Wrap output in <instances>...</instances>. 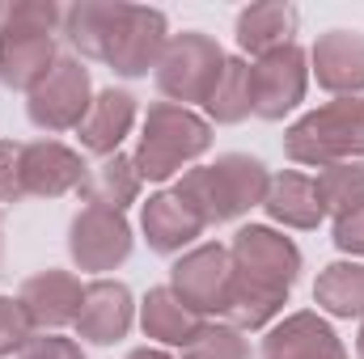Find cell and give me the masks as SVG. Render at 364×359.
I'll use <instances>...</instances> for the list:
<instances>
[{"label": "cell", "instance_id": "obj_1", "mask_svg": "<svg viewBox=\"0 0 364 359\" xmlns=\"http://www.w3.org/2000/svg\"><path fill=\"white\" fill-rule=\"evenodd\" d=\"M233 283H229V300L220 309L225 326L233 330H263L275 313L284 309L296 275H301V250L263 224H246L233 245Z\"/></svg>", "mask_w": 364, "mask_h": 359}, {"label": "cell", "instance_id": "obj_2", "mask_svg": "<svg viewBox=\"0 0 364 359\" xmlns=\"http://www.w3.org/2000/svg\"><path fill=\"white\" fill-rule=\"evenodd\" d=\"M267 182H272V174L263 170V161H255L246 153H225V157H216V165L186 170L174 194L208 228V224H229V220L246 216L250 207H263Z\"/></svg>", "mask_w": 364, "mask_h": 359}, {"label": "cell", "instance_id": "obj_3", "mask_svg": "<svg viewBox=\"0 0 364 359\" xmlns=\"http://www.w3.org/2000/svg\"><path fill=\"white\" fill-rule=\"evenodd\" d=\"M212 148V127L191 110L174 101H153L144 114V136L140 148L132 157L140 182H166L174 178L182 165H191L195 157H203Z\"/></svg>", "mask_w": 364, "mask_h": 359}, {"label": "cell", "instance_id": "obj_4", "mask_svg": "<svg viewBox=\"0 0 364 359\" xmlns=\"http://www.w3.org/2000/svg\"><path fill=\"white\" fill-rule=\"evenodd\" d=\"M284 153L296 165H339L364 153V97H335L305 118H296L284 136Z\"/></svg>", "mask_w": 364, "mask_h": 359}, {"label": "cell", "instance_id": "obj_5", "mask_svg": "<svg viewBox=\"0 0 364 359\" xmlns=\"http://www.w3.org/2000/svg\"><path fill=\"white\" fill-rule=\"evenodd\" d=\"M225 72V51L216 38L199 34V30H186L174 34L161 51V64H157V89L166 93L174 106H191V101H208L216 81Z\"/></svg>", "mask_w": 364, "mask_h": 359}, {"label": "cell", "instance_id": "obj_6", "mask_svg": "<svg viewBox=\"0 0 364 359\" xmlns=\"http://www.w3.org/2000/svg\"><path fill=\"white\" fill-rule=\"evenodd\" d=\"M93 106V89H90V68L73 55H60L55 68L30 89L26 101V114L34 127L43 131H73L85 123Z\"/></svg>", "mask_w": 364, "mask_h": 359}, {"label": "cell", "instance_id": "obj_7", "mask_svg": "<svg viewBox=\"0 0 364 359\" xmlns=\"http://www.w3.org/2000/svg\"><path fill=\"white\" fill-rule=\"evenodd\" d=\"M229 283H233V254L229 245H195L191 254H182L170 270V287L182 304L199 317L225 309L229 300Z\"/></svg>", "mask_w": 364, "mask_h": 359}, {"label": "cell", "instance_id": "obj_8", "mask_svg": "<svg viewBox=\"0 0 364 359\" xmlns=\"http://www.w3.org/2000/svg\"><path fill=\"white\" fill-rule=\"evenodd\" d=\"M68 250H73V263L81 270H114L119 263H127L132 254V224L123 220V211H110V207H81L77 220H73V233H68Z\"/></svg>", "mask_w": 364, "mask_h": 359}, {"label": "cell", "instance_id": "obj_9", "mask_svg": "<svg viewBox=\"0 0 364 359\" xmlns=\"http://www.w3.org/2000/svg\"><path fill=\"white\" fill-rule=\"evenodd\" d=\"M305 51L296 43L267 51L250 64V77H255V114L259 118H284L288 110L301 106L305 85H309V68H305Z\"/></svg>", "mask_w": 364, "mask_h": 359}, {"label": "cell", "instance_id": "obj_10", "mask_svg": "<svg viewBox=\"0 0 364 359\" xmlns=\"http://www.w3.org/2000/svg\"><path fill=\"white\" fill-rule=\"evenodd\" d=\"M90 178L81 153L55 144V140H34V144H21V186L26 194H38V199H60L68 190H81Z\"/></svg>", "mask_w": 364, "mask_h": 359}, {"label": "cell", "instance_id": "obj_11", "mask_svg": "<svg viewBox=\"0 0 364 359\" xmlns=\"http://www.w3.org/2000/svg\"><path fill=\"white\" fill-rule=\"evenodd\" d=\"M170 34H166V13L161 9H127L123 26H119V38L110 47V68L119 77H144L149 68L161 64V51H166Z\"/></svg>", "mask_w": 364, "mask_h": 359}, {"label": "cell", "instance_id": "obj_12", "mask_svg": "<svg viewBox=\"0 0 364 359\" xmlns=\"http://www.w3.org/2000/svg\"><path fill=\"white\" fill-rule=\"evenodd\" d=\"M81 296H85V283L68 270H38L21 283L17 300L21 309L30 313L34 330H60V326H73L77 313H81Z\"/></svg>", "mask_w": 364, "mask_h": 359}, {"label": "cell", "instance_id": "obj_13", "mask_svg": "<svg viewBox=\"0 0 364 359\" xmlns=\"http://www.w3.org/2000/svg\"><path fill=\"white\" fill-rule=\"evenodd\" d=\"M314 77L318 85L339 97H360L364 93V34L360 30H326L314 51Z\"/></svg>", "mask_w": 364, "mask_h": 359}, {"label": "cell", "instance_id": "obj_14", "mask_svg": "<svg viewBox=\"0 0 364 359\" xmlns=\"http://www.w3.org/2000/svg\"><path fill=\"white\" fill-rule=\"evenodd\" d=\"M73 326H77L81 338H90L97 347L119 343L132 330V292L119 279H93V283H85L81 313H77Z\"/></svg>", "mask_w": 364, "mask_h": 359}, {"label": "cell", "instance_id": "obj_15", "mask_svg": "<svg viewBox=\"0 0 364 359\" xmlns=\"http://www.w3.org/2000/svg\"><path fill=\"white\" fill-rule=\"evenodd\" d=\"M263 359H348V351L318 313H292L267 330Z\"/></svg>", "mask_w": 364, "mask_h": 359}, {"label": "cell", "instance_id": "obj_16", "mask_svg": "<svg viewBox=\"0 0 364 359\" xmlns=\"http://www.w3.org/2000/svg\"><path fill=\"white\" fill-rule=\"evenodd\" d=\"M127 9L132 4H114V0H81V4L64 9V38L85 60H110V47L119 38Z\"/></svg>", "mask_w": 364, "mask_h": 359}, {"label": "cell", "instance_id": "obj_17", "mask_svg": "<svg viewBox=\"0 0 364 359\" xmlns=\"http://www.w3.org/2000/svg\"><path fill=\"white\" fill-rule=\"evenodd\" d=\"M140 224H144V241H149V250H157V254H182V250L203 233V220L182 203L174 190L153 194V199L144 203Z\"/></svg>", "mask_w": 364, "mask_h": 359}, {"label": "cell", "instance_id": "obj_18", "mask_svg": "<svg viewBox=\"0 0 364 359\" xmlns=\"http://www.w3.org/2000/svg\"><path fill=\"white\" fill-rule=\"evenodd\" d=\"M132 123H136V97L127 89H102L93 97L90 114H85V123L77 131H81V144L90 153L114 157L119 144H123V136L132 131Z\"/></svg>", "mask_w": 364, "mask_h": 359}, {"label": "cell", "instance_id": "obj_19", "mask_svg": "<svg viewBox=\"0 0 364 359\" xmlns=\"http://www.w3.org/2000/svg\"><path fill=\"white\" fill-rule=\"evenodd\" d=\"M55 34H13L0 38V81L9 89L30 93L55 68Z\"/></svg>", "mask_w": 364, "mask_h": 359}, {"label": "cell", "instance_id": "obj_20", "mask_svg": "<svg viewBox=\"0 0 364 359\" xmlns=\"http://www.w3.org/2000/svg\"><path fill=\"white\" fill-rule=\"evenodd\" d=\"M263 207H267V216H272V220L288 224V228H318V224H322V216H326V207H322V199H318L314 178L292 174V170H284V174H275V178L267 182Z\"/></svg>", "mask_w": 364, "mask_h": 359}, {"label": "cell", "instance_id": "obj_21", "mask_svg": "<svg viewBox=\"0 0 364 359\" xmlns=\"http://www.w3.org/2000/svg\"><path fill=\"white\" fill-rule=\"evenodd\" d=\"M296 9L292 4H250L237 13V47L250 51L255 60L267 55V51H279L292 43L296 34Z\"/></svg>", "mask_w": 364, "mask_h": 359}, {"label": "cell", "instance_id": "obj_22", "mask_svg": "<svg viewBox=\"0 0 364 359\" xmlns=\"http://www.w3.org/2000/svg\"><path fill=\"white\" fill-rule=\"evenodd\" d=\"M140 326L149 338L166 343V347H186L199 330H203V317L191 313L174 296V287H153L144 296V309H140Z\"/></svg>", "mask_w": 364, "mask_h": 359}, {"label": "cell", "instance_id": "obj_23", "mask_svg": "<svg viewBox=\"0 0 364 359\" xmlns=\"http://www.w3.org/2000/svg\"><path fill=\"white\" fill-rule=\"evenodd\" d=\"M314 300L331 317H360L364 321V263H331L314 283Z\"/></svg>", "mask_w": 364, "mask_h": 359}, {"label": "cell", "instance_id": "obj_24", "mask_svg": "<svg viewBox=\"0 0 364 359\" xmlns=\"http://www.w3.org/2000/svg\"><path fill=\"white\" fill-rule=\"evenodd\" d=\"M85 203L90 207H110V211H123L127 203H136L140 194V174L132 165V157H106L97 170H90V178L81 186Z\"/></svg>", "mask_w": 364, "mask_h": 359}, {"label": "cell", "instance_id": "obj_25", "mask_svg": "<svg viewBox=\"0 0 364 359\" xmlns=\"http://www.w3.org/2000/svg\"><path fill=\"white\" fill-rule=\"evenodd\" d=\"M216 123H242L255 114V77L246 60H225V72L216 81L212 97L203 101Z\"/></svg>", "mask_w": 364, "mask_h": 359}, {"label": "cell", "instance_id": "obj_26", "mask_svg": "<svg viewBox=\"0 0 364 359\" xmlns=\"http://www.w3.org/2000/svg\"><path fill=\"white\" fill-rule=\"evenodd\" d=\"M318 199H322V207L339 220V216H348V211H356L364 207V165L360 161H339V165H326V170H318Z\"/></svg>", "mask_w": 364, "mask_h": 359}, {"label": "cell", "instance_id": "obj_27", "mask_svg": "<svg viewBox=\"0 0 364 359\" xmlns=\"http://www.w3.org/2000/svg\"><path fill=\"white\" fill-rule=\"evenodd\" d=\"M55 26H64V9L51 0H9L0 4V38L13 34H55Z\"/></svg>", "mask_w": 364, "mask_h": 359}, {"label": "cell", "instance_id": "obj_28", "mask_svg": "<svg viewBox=\"0 0 364 359\" xmlns=\"http://www.w3.org/2000/svg\"><path fill=\"white\" fill-rule=\"evenodd\" d=\"M186 359H250V343L242 338V330L225 326V321H203V330L182 347Z\"/></svg>", "mask_w": 364, "mask_h": 359}, {"label": "cell", "instance_id": "obj_29", "mask_svg": "<svg viewBox=\"0 0 364 359\" xmlns=\"http://www.w3.org/2000/svg\"><path fill=\"white\" fill-rule=\"evenodd\" d=\"M34 334H38V330H34L30 313L21 309V300H17V296H0V359L21 355Z\"/></svg>", "mask_w": 364, "mask_h": 359}, {"label": "cell", "instance_id": "obj_30", "mask_svg": "<svg viewBox=\"0 0 364 359\" xmlns=\"http://www.w3.org/2000/svg\"><path fill=\"white\" fill-rule=\"evenodd\" d=\"M17 199H26V186H21V144L0 140V203H17Z\"/></svg>", "mask_w": 364, "mask_h": 359}, {"label": "cell", "instance_id": "obj_31", "mask_svg": "<svg viewBox=\"0 0 364 359\" xmlns=\"http://www.w3.org/2000/svg\"><path fill=\"white\" fill-rule=\"evenodd\" d=\"M21 359H85L81 343L73 338H60V334H34L30 347L21 351Z\"/></svg>", "mask_w": 364, "mask_h": 359}, {"label": "cell", "instance_id": "obj_32", "mask_svg": "<svg viewBox=\"0 0 364 359\" xmlns=\"http://www.w3.org/2000/svg\"><path fill=\"white\" fill-rule=\"evenodd\" d=\"M335 245L343 254H352V258H364V207L335 220Z\"/></svg>", "mask_w": 364, "mask_h": 359}, {"label": "cell", "instance_id": "obj_33", "mask_svg": "<svg viewBox=\"0 0 364 359\" xmlns=\"http://www.w3.org/2000/svg\"><path fill=\"white\" fill-rule=\"evenodd\" d=\"M127 359H170L166 351H153V347H140V351H132Z\"/></svg>", "mask_w": 364, "mask_h": 359}, {"label": "cell", "instance_id": "obj_34", "mask_svg": "<svg viewBox=\"0 0 364 359\" xmlns=\"http://www.w3.org/2000/svg\"><path fill=\"white\" fill-rule=\"evenodd\" d=\"M356 355L364 359V326H360V338H356Z\"/></svg>", "mask_w": 364, "mask_h": 359}, {"label": "cell", "instance_id": "obj_35", "mask_svg": "<svg viewBox=\"0 0 364 359\" xmlns=\"http://www.w3.org/2000/svg\"><path fill=\"white\" fill-rule=\"evenodd\" d=\"M0 254H4V228H0Z\"/></svg>", "mask_w": 364, "mask_h": 359}]
</instances>
